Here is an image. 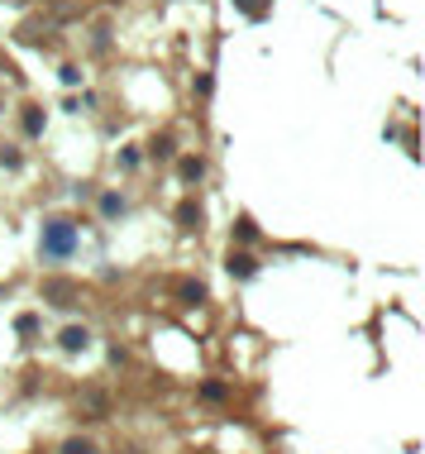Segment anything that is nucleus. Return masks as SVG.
<instances>
[{
	"instance_id": "1",
	"label": "nucleus",
	"mask_w": 425,
	"mask_h": 454,
	"mask_svg": "<svg viewBox=\"0 0 425 454\" xmlns=\"http://www.w3.org/2000/svg\"><path fill=\"white\" fill-rule=\"evenodd\" d=\"M39 254L43 263H67L77 254V220H48L39 235Z\"/></svg>"
},
{
	"instance_id": "2",
	"label": "nucleus",
	"mask_w": 425,
	"mask_h": 454,
	"mask_svg": "<svg viewBox=\"0 0 425 454\" xmlns=\"http://www.w3.org/2000/svg\"><path fill=\"white\" fill-rule=\"evenodd\" d=\"M225 268H230V277H239V282H249V277L258 273V259H253L249 249H230V259H225Z\"/></svg>"
},
{
	"instance_id": "3",
	"label": "nucleus",
	"mask_w": 425,
	"mask_h": 454,
	"mask_svg": "<svg viewBox=\"0 0 425 454\" xmlns=\"http://www.w3.org/2000/svg\"><path fill=\"white\" fill-rule=\"evenodd\" d=\"M57 345L67 349V354H81V349L91 345V330H86V325H62V335H57Z\"/></svg>"
},
{
	"instance_id": "4",
	"label": "nucleus",
	"mask_w": 425,
	"mask_h": 454,
	"mask_svg": "<svg viewBox=\"0 0 425 454\" xmlns=\"http://www.w3.org/2000/svg\"><path fill=\"white\" fill-rule=\"evenodd\" d=\"M43 296H48L53 306H72L77 287H72V282H62V277H48V282H43Z\"/></svg>"
},
{
	"instance_id": "5",
	"label": "nucleus",
	"mask_w": 425,
	"mask_h": 454,
	"mask_svg": "<svg viewBox=\"0 0 425 454\" xmlns=\"http://www.w3.org/2000/svg\"><path fill=\"white\" fill-rule=\"evenodd\" d=\"M177 177H182V182H201V177H206V158L186 153V158L177 163Z\"/></svg>"
},
{
	"instance_id": "6",
	"label": "nucleus",
	"mask_w": 425,
	"mask_h": 454,
	"mask_svg": "<svg viewBox=\"0 0 425 454\" xmlns=\"http://www.w3.org/2000/svg\"><path fill=\"white\" fill-rule=\"evenodd\" d=\"M177 225H182L186 235H191V230H201V206H196L191 196H186L182 206H177Z\"/></svg>"
},
{
	"instance_id": "7",
	"label": "nucleus",
	"mask_w": 425,
	"mask_h": 454,
	"mask_svg": "<svg viewBox=\"0 0 425 454\" xmlns=\"http://www.w3.org/2000/svg\"><path fill=\"white\" fill-rule=\"evenodd\" d=\"M101 215H106V220L125 215V196H120V191H106V196H101Z\"/></svg>"
},
{
	"instance_id": "8",
	"label": "nucleus",
	"mask_w": 425,
	"mask_h": 454,
	"mask_svg": "<svg viewBox=\"0 0 425 454\" xmlns=\"http://www.w3.org/2000/svg\"><path fill=\"white\" fill-rule=\"evenodd\" d=\"M25 134H29V139L43 134V110H39V106H25Z\"/></svg>"
},
{
	"instance_id": "9",
	"label": "nucleus",
	"mask_w": 425,
	"mask_h": 454,
	"mask_svg": "<svg viewBox=\"0 0 425 454\" xmlns=\"http://www.w3.org/2000/svg\"><path fill=\"white\" fill-rule=\"evenodd\" d=\"M235 240H239V244H253V240H258V225H253L249 215H239V220H235Z\"/></svg>"
},
{
	"instance_id": "10",
	"label": "nucleus",
	"mask_w": 425,
	"mask_h": 454,
	"mask_svg": "<svg viewBox=\"0 0 425 454\" xmlns=\"http://www.w3.org/2000/svg\"><path fill=\"white\" fill-rule=\"evenodd\" d=\"M177 296H182L186 306H196V301H206V287H201V282H191V277H186L182 287H177Z\"/></svg>"
},
{
	"instance_id": "11",
	"label": "nucleus",
	"mask_w": 425,
	"mask_h": 454,
	"mask_svg": "<svg viewBox=\"0 0 425 454\" xmlns=\"http://www.w3.org/2000/svg\"><path fill=\"white\" fill-rule=\"evenodd\" d=\"M62 454H96V445H91L86 435H72V440L62 445Z\"/></svg>"
},
{
	"instance_id": "12",
	"label": "nucleus",
	"mask_w": 425,
	"mask_h": 454,
	"mask_svg": "<svg viewBox=\"0 0 425 454\" xmlns=\"http://www.w3.org/2000/svg\"><path fill=\"white\" fill-rule=\"evenodd\" d=\"M235 5H239L249 20H263V15H267V0H235Z\"/></svg>"
},
{
	"instance_id": "13",
	"label": "nucleus",
	"mask_w": 425,
	"mask_h": 454,
	"mask_svg": "<svg viewBox=\"0 0 425 454\" xmlns=\"http://www.w3.org/2000/svg\"><path fill=\"white\" fill-rule=\"evenodd\" d=\"M148 153H153V158H172V139H167V134H162V139H153V144H148Z\"/></svg>"
},
{
	"instance_id": "14",
	"label": "nucleus",
	"mask_w": 425,
	"mask_h": 454,
	"mask_svg": "<svg viewBox=\"0 0 425 454\" xmlns=\"http://www.w3.org/2000/svg\"><path fill=\"white\" fill-rule=\"evenodd\" d=\"M201 392H206V397H211V401H225V397H230V387H225V383H206Z\"/></svg>"
},
{
	"instance_id": "15",
	"label": "nucleus",
	"mask_w": 425,
	"mask_h": 454,
	"mask_svg": "<svg viewBox=\"0 0 425 454\" xmlns=\"http://www.w3.org/2000/svg\"><path fill=\"white\" fill-rule=\"evenodd\" d=\"M15 330H20V335H39V316H20Z\"/></svg>"
},
{
	"instance_id": "16",
	"label": "nucleus",
	"mask_w": 425,
	"mask_h": 454,
	"mask_svg": "<svg viewBox=\"0 0 425 454\" xmlns=\"http://www.w3.org/2000/svg\"><path fill=\"white\" fill-rule=\"evenodd\" d=\"M77 81H81V67L77 62H67V67H62V86H77Z\"/></svg>"
},
{
	"instance_id": "17",
	"label": "nucleus",
	"mask_w": 425,
	"mask_h": 454,
	"mask_svg": "<svg viewBox=\"0 0 425 454\" xmlns=\"http://www.w3.org/2000/svg\"><path fill=\"white\" fill-rule=\"evenodd\" d=\"M0 167H20V153L15 149H0Z\"/></svg>"
}]
</instances>
